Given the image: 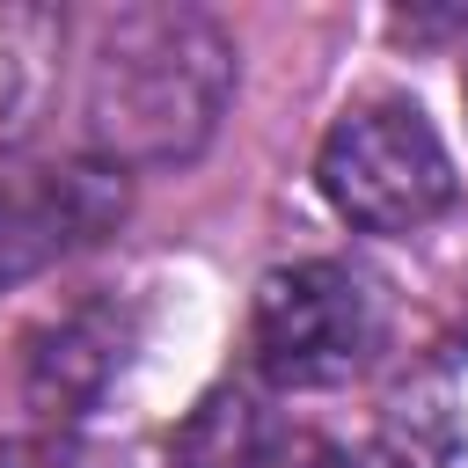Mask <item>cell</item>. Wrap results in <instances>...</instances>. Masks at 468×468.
Wrapping results in <instances>:
<instances>
[{"mask_svg": "<svg viewBox=\"0 0 468 468\" xmlns=\"http://www.w3.org/2000/svg\"><path fill=\"white\" fill-rule=\"evenodd\" d=\"M124 344H132L124 307H110V300L73 307V314L51 322L44 344L29 351V402H37L44 417H80V410H95L102 388L117 380V366H124Z\"/></svg>", "mask_w": 468, "mask_h": 468, "instance_id": "5", "label": "cell"}, {"mask_svg": "<svg viewBox=\"0 0 468 468\" xmlns=\"http://www.w3.org/2000/svg\"><path fill=\"white\" fill-rule=\"evenodd\" d=\"M388 336V307L366 271L307 256L256 285L249 344L271 388H344Z\"/></svg>", "mask_w": 468, "mask_h": 468, "instance_id": "3", "label": "cell"}, {"mask_svg": "<svg viewBox=\"0 0 468 468\" xmlns=\"http://www.w3.org/2000/svg\"><path fill=\"white\" fill-rule=\"evenodd\" d=\"M388 446L402 468H468V336H446L388 395Z\"/></svg>", "mask_w": 468, "mask_h": 468, "instance_id": "6", "label": "cell"}, {"mask_svg": "<svg viewBox=\"0 0 468 468\" xmlns=\"http://www.w3.org/2000/svg\"><path fill=\"white\" fill-rule=\"evenodd\" d=\"M314 468H373V461H358V453H322Z\"/></svg>", "mask_w": 468, "mask_h": 468, "instance_id": "8", "label": "cell"}, {"mask_svg": "<svg viewBox=\"0 0 468 468\" xmlns=\"http://www.w3.org/2000/svg\"><path fill=\"white\" fill-rule=\"evenodd\" d=\"M124 168L110 161H58L0 176V292L44 278L51 263L95 249L124 219Z\"/></svg>", "mask_w": 468, "mask_h": 468, "instance_id": "4", "label": "cell"}, {"mask_svg": "<svg viewBox=\"0 0 468 468\" xmlns=\"http://www.w3.org/2000/svg\"><path fill=\"white\" fill-rule=\"evenodd\" d=\"M0 468H37V453L29 446H0Z\"/></svg>", "mask_w": 468, "mask_h": 468, "instance_id": "7", "label": "cell"}, {"mask_svg": "<svg viewBox=\"0 0 468 468\" xmlns=\"http://www.w3.org/2000/svg\"><path fill=\"white\" fill-rule=\"evenodd\" d=\"M314 183L336 205V219H351L366 234H417L461 197L446 139L402 95L351 102L314 154Z\"/></svg>", "mask_w": 468, "mask_h": 468, "instance_id": "2", "label": "cell"}, {"mask_svg": "<svg viewBox=\"0 0 468 468\" xmlns=\"http://www.w3.org/2000/svg\"><path fill=\"white\" fill-rule=\"evenodd\" d=\"M234 95V44L197 7H117L88 51V146L110 168H183Z\"/></svg>", "mask_w": 468, "mask_h": 468, "instance_id": "1", "label": "cell"}, {"mask_svg": "<svg viewBox=\"0 0 468 468\" xmlns=\"http://www.w3.org/2000/svg\"><path fill=\"white\" fill-rule=\"evenodd\" d=\"M461 95H468V73H461Z\"/></svg>", "mask_w": 468, "mask_h": 468, "instance_id": "9", "label": "cell"}]
</instances>
